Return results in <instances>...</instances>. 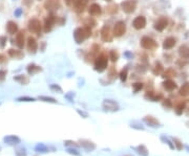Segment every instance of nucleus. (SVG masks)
<instances>
[{
	"instance_id": "2eb2a0df",
	"label": "nucleus",
	"mask_w": 189,
	"mask_h": 156,
	"mask_svg": "<svg viewBox=\"0 0 189 156\" xmlns=\"http://www.w3.org/2000/svg\"><path fill=\"white\" fill-rule=\"evenodd\" d=\"M7 30L9 34L15 35L17 32H18V26H17V24L14 22V21H9L7 24Z\"/></svg>"
},
{
	"instance_id": "de8ad7c7",
	"label": "nucleus",
	"mask_w": 189,
	"mask_h": 156,
	"mask_svg": "<svg viewBox=\"0 0 189 156\" xmlns=\"http://www.w3.org/2000/svg\"><path fill=\"white\" fill-rule=\"evenodd\" d=\"M106 1H111V0H106Z\"/></svg>"
},
{
	"instance_id": "7ed1b4c3",
	"label": "nucleus",
	"mask_w": 189,
	"mask_h": 156,
	"mask_svg": "<svg viewBox=\"0 0 189 156\" xmlns=\"http://www.w3.org/2000/svg\"><path fill=\"white\" fill-rule=\"evenodd\" d=\"M121 7L126 14H132L137 7V1L136 0H124L121 3Z\"/></svg>"
},
{
	"instance_id": "412c9836",
	"label": "nucleus",
	"mask_w": 189,
	"mask_h": 156,
	"mask_svg": "<svg viewBox=\"0 0 189 156\" xmlns=\"http://www.w3.org/2000/svg\"><path fill=\"white\" fill-rule=\"evenodd\" d=\"M134 150L139 154V155H141V156H148V151H147V149H146L145 146L140 145V146H138V147H134Z\"/></svg>"
},
{
	"instance_id": "2f4dec72",
	"label": "nucleus",
	"mask_w": 189,
	"mask_h": 156,
	"mask_svg": "<svg viewBox=\"0 0 189 156\" xmlns=\"http://www.w3.org/2000/svg\"><path fill=\"white\" fill-rule=\"evenodd\" d=\"M16 81H18V82H20L21 84H25V83H28V80L26 78H24L23 76H19V77H16V78H14Z\"/></svg>"
},
{
	"instance_id": "f03ea898",
	"label": "nucleus",
	"mask_w": 189,
	"mask_h": 156,
	"mask_svg": "<svg viewBox=\"0 0 189 156\" xmlns=\"http://www.w3.org/2000/svg\"><path fill=\"white\" fill-rule=\"evenodd\" d=\"M107 57L105 55H101L100 57L97 58L96 62H94V69L99 72H102L106 69L107 67Z\"/></svg>"
},
{
	"instance_id": "9d476101",
	"label": "nucleus",
	"mask_w": 189,
	"mask_h": 156,
	"mask_svg": "<svg viewBox=\"0 0 189 156\" xmlns=\"http://www.w3.org/2000/svg\"><path fill=\"white\" fill-rule=\"evenodd\" d=\"M3 142H4L5 144H7V145L14 146V145H17V144H19L21 140H20V138H19L18 136L9 135V136H7V137L3 138Z\"/></svg>"
},
{
	"instance_id": "c03bdc74",
	"label": "nucleus",
	"mask_w": 189,
	"mask_h": 156,
	"mask_svg": "<svg viewBox=\"0 0 189 156\" xmlns=\"http://www.w3.org/2000/svg\"><path fill=\"white\" fill-rule=\"evenodd\" d=\"M51 88L52 89H57V90H59V91H61V88L59 87V86H55V85H52L51 86Z\"/></svg>"
},
{
	"instance_id": "f3484780",
	"label": "nucleus",
	"mask_w": 189,
	"mask_h": 156,
	"mask_svg": "<svg viewBox=\"0 0 189 156\" xmlns=\"http://www.w3.org/2000/svg\"><path fill=\"white\" fill-rule=\"evenodd\" d=\"M80 145L82 148H84L85 150H87V151H92V150H94V148H96V145H94L92 142H89V140H80Z\"/></svg>"
},
{
	"instance_id": "f8f14e48",
	"label": "nucleus",
	"mask_w": 189,
	"mask_h": 156,
	"mask_svg": "<svg viewBox=\"0 0 189 156\" xmlns=\"http://www.w3.org/2000/svg\"><path fill=\"white\" fill-rule=\"evenodd\" d=\"M88 13L92 16H98V15L101 14V6L97 3H92L88 9Z\"/></svg>"
},
{
	"instance_id": "20e7f679",
	"label": "nucleus",
	"mask_w": 189,
	"mask_h": 156,
	"mask_svg": "<svg viewBox=\"0 0 189 156\" xmlns=\"http://www.w3.org/2000/svg\"><path fill=\"white\" fill-rule=\"evenodd\" d=\"M28 30L33 34H37L40 35L41 32V23L38 19L33 18L28 21Z\"/></svg>"
},
{
	"instance_id": "5701e85b",
	"label": "nucleus",
	"mask_w": 189,
	"mask_h": 156,
	"mask_svg": "<svg viewBox=\"0 0 189 156\" xmlns=\"http://www.w3.org/2000/svg\"><path fill=\"white\" fill-rule=\"evenodd\" d=\"M35 151L38 152V153H46V152H49V148L43 144H38L35 147Z\"/></svg>"
},
{
	"instance_id": "b1692460",
	"label": "nucleus",
	"mask_w": 189,
	"mask_h": 156,
	"mask_svg": "<svg viewBox=\"0 0 189 156\" xmlns=\"http://www.w3.org/2000/svg\"><path fill=\"white\" fill-rule=\"evenodd\" d=\"M180 94L183 97H186L189 94V83H185L184 85L181 87L180 89Z\"/></svg>"
},
{
	"instance_id": "6ab92c4d",
	"label": "nucleus",
	"mask_w": 189,
	"mask_h": 156,
	"mask_svg": "<svg viewBox=\"0 0 189 156\" xmlns=\"http://www.w3.org/2000/svg\"><path fill=\"white\" fill-rule=\"evenodd\" d=\"M174 45H175V39H174V38H172V37L166 38V39H165V41H164V43H163V47L165 49L172 48Z\"/></svg>"
},
{
	"instance_id": "e433bc0d",
	"label": "nucleus",
	"mask_w": 189,
	"mask_h": 156,
	"mask_svg": "<svg viewBox=\"0 0 189 156\" xmlns=\"http://www.w3.org/2000/svg\"><path fill=\"white\" fill-rule=\"evenodd\" d=\"M67 152H68L69 154H74V155H76V156H80V153H79L76 149H74V148H68V149H67Z\"/></svg>"
},
{
	"instance_id": "4468645a",
	"label": "nucleus",
	"mask_w": 189,
	"mask_h": 156,
	"mask_svg": "<svg viewBox=\"0 0 189 156\" xmlns=\"http://www.w3.org/2000/svg\"><path fill=\"white\" fill-rule=\"evenodd\" d=\"M87 4V0H75V7L78 13H82Z\"/></svg>"
},
{
	"instance_id": "f257e3e1",
	"label": "nucleus",
	"mask_w": 189,
	"mask_h": 156,
	"mask_svg": "<svg viewBox=\"0 0 189 156\" xmlns=\"http://www.w3.org/2000/svg\"><path fill=\"white\" fill-rule=\"evenodd\" d=\"M92 35V30L88 27H78L76 30L74 32V38L75 41L78 44L82 43L85 39H87L88 37H90Z\"/></svg>"
},
{
	"instance_id": "a211bd4d",
	"label": "nucleus",
	"mask_w": 189,
	"mask_h": 156,
	"mask_svg": "<svg viewBox=\"0 0 189 156\" xmlns=\"http://www.w3.org/2000/svg\"><path fill=\"white\" fill-rule=\"evenodd\" d=\"M144 122L146 123L147 125H149L150 127H159L160 123L157 118H155L153 116H146L144 118Z\"/></svg>"
},
{
	"instance_id": "a19ab883",
	"label": "nucleus",
	"mask_w": 189,
	"mask_h": 156,
	"mask_svg": "<svg viewBox=\"0 0 189 156\" xmlns=\"http://www.w3.org/2000/svg\"><path fill=\"white\" fill-rule=\"evenodd\" d=\"M163 105L166 106V107H171V103H170V101H169V100H165V101H164V103H163Z\"/></svg>"
},
{
	"instance_id": "4be33fe9",
	"label": "nucleus",
	"mask_w": 189,
	"mask_h": 156,
	"mask_svg": "<svg viewBox=\"0 0 189 156\" xmlns=\"http://www.w3.org/2000/svg\"><path fill=\"white\" fill-rule=\"evenodd\" d=\"M164 87L166 88L167 90H169V91H171V90H174L175 88H177V84H175L173 81L167 80L164 82Z\"/></svg>"
},
{
	"instance_id": "58836bf2",
	"label": "nucleus",
	"mask_w": 189,
	"mask_h": 156,
	"mask_svg": "<svg viewBox=\"0 0 189 156\" xmlns=\"http://www.w3.org/2000/svg\"><path fill=\"white\" fill-rule=\"evenodd\" d=\"M5 76H7V71H5V70H0V82H3Z\"/></svg>"
},
{
	"instance_id": "9b49d317",
	"label": "nucleus",
	"mask_w": 189,
	"mask_h": 156,
	"mask_svg": "<svg viewBox=\"0 0 189 156\" xmlns=\"http://www.w3.org/2000/svg\"><path fill=\"white\" fill-rule=\"evenodd\" d=\"M28 51H31V53H36V51H37L38 48V44H37V41H36V39L33 37H28Z\"/></svg>"
},
{
	"instance_id": "4c0bfd02",
	"label": "nucleus",
	"mask_w": 189,
	"mask_h": 156,
	"mask_svg": "<svg viewBox=\"0 0 189 156\" xmlns=\"http://www.w3.org/2000/svg\"><path fill=\"white\" fill-rule=\"evenodd\" d=\"M5 42H7V38L5 37H0V47L3 48L5 45Z\"/></svg>"
},
{
	"instance_id": "37998d69",
	"label": "nucleus",
	"mask_w": 189,
	"mask_h": 156,
	"mask_svg": "<svg viewBox=\"0 0 189 156\" xmlns=\"http://www.w3.org/2000/svg\"><path fill=\"white\" fill-rule=\"evenodd\" d=\"M162 139H163V140H165V142H167V144H168V145L170 146V148H171V149H173V148H174V147H173V145H171V142H169V140L167 139V138H165V137H162Z\"/></svg>"
},
{
	"instance_id": "c85d7f7f",
	"label": "nucleus",
	"mask_w": 189,
	"mask_h": 156,
	"mask_svg": "<svg viewBox=\"0 0 189 156\" xmlns=\"http://www.w3.org/2000/svg\"><path fill=\"white\" fill-rule=\"evenodd\" d=\"M163 71V67H162V65L160 64V63H157L155 66V69H153V72H155L156 74H160Z\"/></svg>"
},
{
	"instance_id": "a18cd8bd",
	"label": "nucleus",
	"mask_w": 189,
	"mask_h": 156,
	"mask_svg": "<svg viewBox=\"0 0 189 156\" xmlns=\"http://www.w3.org/2000/svg\"><path fill=\"white\" fill-rule=\"evenodd\" d=\"M78 113L79 114H81V115H84L85 117H87V113H84V112H81L80 110H78Z\"/></svg>"
},
{
	"instance_id": "aec40b11",
	"label": "nucleus",
	"mask_w": 189,
	"mask_h": 156,
	"mask_svg": "<svg viewBox=\"0 0 189 156\" xmlns=\"http://www.w3.org/2000/svg\"><path fill=\"white\" fill-rule=\"evenodd\" d=\"M16 43L19 48H23L24 46V34L23 32H19L16 36Z\"/></svg>"
},
{
	"instance_id": "c756f323",
	"label": "nucleus",
	"mask_w": 189,
	"mask_h": 156,
	"mask_svg": "<svg viewBox=\"0 0 189 156\" xmlns=\"http://www.w3.org/2000/svg\"><path fill=\"white\" fill-rule=\"evenodd\" d=\"M39 99L41 100V101L47 102V103H57V101H56L55 99H53V98H49V97H40Z\"/></svg>"
},
{
	"instance_id": "a878e982",
	"label": "nucleus",
	"mask_w": 189,
	"mask_h": 156,
	"mask_svg": "<svg viewBox=\"0 0 189 156\" xmlns=\"http://www.w3.org/2000/svg\"><path fill=\"white\" fill-rule=\"evenodd\" d=\"M179 53H180L181 57L189 58V47L188 46H182L180 48V51H179Z\"/></svg>"
},
{
	"instance_id": "ddd939ff",
	"label": "nucleus",
	"mask_w": 189,
	"mask_h": 156,
	"mask_svg": "<svg viewBox=\"0 0 189 156\" xmlns=\"http://www.w3.org/2000/svg\"><path fill=\"white\" fill-rule=\"evenodd\" d=\"M54 22H55V18H54V16L47 17V18L45 19V21H44V32H49V30H52V27H53Z\"/></svg>"
},
{
	"instance_id": "423d86ee",
	"label": "nucleus",
	"mask_w": 189,
	"mask_h": 156,
	"mask_svg": "<svg viewBox=\"0 0 189 156\" xmlns=\"http://www.w3.org/2000/svg\"><path fill=\"white\" fill-rule=\"evenodd\" d=\"M141 45L145 49H155L157 47V42L149 37H143L141 40Z\"/></svg>"
},
{
	"instance_id": "c9c22d12",
	"label": "nucleus",
	"mask_w": 189,
	"mask_h": 156,
	"mask_svg": "<svg viewBox=\"0 0 189 156\" xmlns=\"http://www.w3.org/2000/svg\"><path fill=\"white\" fill-rule=\"evenodd\" d=\"M184 108H185V105L184 104H180V105L177 107V114H182L183 111H184Z\"/></svg>"
},
{
	"instance_id": "0eeeda50",
	"label": "nucleus",
	"mask_w": 189,
	"mask_h": 156,
	"mask_svg": "<svg viewBox=\"0 0 189 156\" xmlns=\"http://www.w3.org/2000/svg\"><path fill=\"white\" fill-rule=\"evenodd\" d=\"M103 108L107 111L115 112V111L119 110V105L115 101H113V100H105L103 102Z\"/></svg>"
},
{
	"instance_id": "09e8293b",
	"label": "nucleus",
	"mask_w": 189,
	"mask_h": 156,
	"mask_svg": "<svg viewBox=\"0 0 189 156\" xmlns=\"http://www.w3.org/2000/svg\"><path fill=\"white\" fill-rule=\"evenodd\" d=\"M126 156H129V155H126Z\"/></svg>"
},
{
	"instance_id": "f704fd0d",
	"label": "nucleus",
	"mask_w": 189,
	"mask_h": 156,
	"mask_svg": "<svg viewBox=\"0 0 189 156\" xmlns=\"http://www.w3.org/2000/svg\"><path fill=\"white\" fill-rule=\"evenodd\" d=\"M142 88H143V84H142V83H134V92L140 91Z\"/></svg>"
},
{
	"instance_id": "7c9ffc66",
	"label": "nucleus",
	"mask_w": 189,
	"mask_h": 156,
	"mask_svg": "<svg viewBox=\"0 0 189 156\" xmlns=\"http://www.w3.org/2000/svg\"><path fill=\"white\" fill-rule=\"evenodd\" d=\"M18 102H35L34 98H28V97H22V98H18L17 99Z\"/></svg>"
},
{
	"instance_id": "dca6fc26",
	"label": "nucleus",
	"mask_w": 189,
	"mask_h": 156,
	"mask_svg": "<svg viewBox=\"0 0 189 156\" xmlns=\"http://www.w3.org/2000/svg\"><path fill=\"white\" fill-rule=\"evenodd\" d=\"M101 39L103 40L104 42L110 41L111 37H110V32H109V28L107 26H104L101 30Z\"/></svg>"
},
{
	"instance_id": "49530a36",
	"label": "nucleus",
	"mask_w": 189,
	"mask_h": 156,
	"mask_svg": "<svg viewBox=\"0 0 189 156\" xmlns=\"http://www.w3.org/2000/svg\"><path fill=\"white\" fill-rule=\"evenodd\" d=\"M71 2H72V0H65V3H66L67 5L71 4Z\"/></svg>"
},
{
	"instance_id": "393cba45",
	"label": "nucleus",
	"mask_w": 189,
	"mask_h": 156,
	"mask_svg": "<svg viewBox=\"0 0 189 156\" xmlns=\"http://www.w3.org/2000/svg\"><path fill=\"white\" fill-rule=\"evenodd\" d=\"M40 70H41V68L36 66V65H34V64L28 65V72L30 74H35L36 72H38V71H40Z\"/></svg>"
},
{
	"instance_id": "79ce46f5",
	"label": "nucleus",
	"mask_w": 189,
	"mask_h": 156,
	"mask_svg": "<svg viewBox=\"0 0 189 156\" xmlns=\"http://www.w3.org/2000/svg\"><path fill=\"white\" fill-rule=\"evenodd\" d=\"M174 142H175V144H177V145H178V149H182V148H183V146L182 145H181V144H180V140H179V139H177V138H174Z\"/></svg>"
},
{
	"instance_id": "cd10ccee",
	"label": "nucleus",
	"mask_w": 189,
	"mask_h": 156,
	"mask_svg": "<svg viewBox=\"0 0 189 156\" xmlns=\"http://www.w3.org/2000/svg\"><path fill=\"white\" fill-rule=\"evenodd\" d=\"M9 55L13 58H21L23 56L20 51H15V49H9Z\"/></svg>"
},
{
	"instance_id": "473e14b6",
	"label": "nucleus",
	"mask_w": 189,
	"mask_h": 156,
	"mask_svg": "<svg viewBox=\"0 0 189 156\" xmlns=\"http://www.w3.org/2000/svg\"><path fill=\"white\" fill-rule=\"evenodd\" d=\"M120 79H121V81H122V82H125V81H126V79H127V69L126 68L123 69V70L121 71Z\"/></svg>"
},
{
	"instance_id": "ea45409f",
	"label": "nucleus",
	"mask_w": 189,
	"mask_h": 156,
	"mask_svg": "<svg viewBox=\"0 0 189 156\" xmlns=\"http://www.w3.org/2000/svg\"><path fill=\"white\" fill-rule=\"evenodd\" d=\"M22 13H23L22 9H17L16 11H15V16H16V17H20L21 15H22Z\"/></svg>"
},
{
	"instance_id": "6e6552de",
	"label": "nucleus",
	"mask_w": 189,
	"mask_h": 156,
	"mask_svg": "<svg viewBox=\"0 0 189 156\" xmlns=\"http://www.w3.org/2000/svg\"><path fill=\"white\" fill-rule=\"evenodd\" d=\"M132 24H134V27L136 28V30H142V28H144L146 25L145 17H143V16L137 17V18L134 20V23H132Z\"/></svg>"
},
{
	"instance_id": "1a4fd4ad",
	"label": "nucleus",
	"mask_w": 189,
	"mask_h": 156,
	"mask_svg": "<svg viewBox=\"0 0 189 156\" xmlns=\"http://www.w3.org/2000/svg\"><path fill=\"white\" fill-rule=\"evenodd\" d=\"M167 24H168V21H167V19L165 18V17H161V18H160L159 20L156 22L155 28L157 30H159V32H162V30H163L164 28L167 26Z\"/></svg>"
},
{
	"instance_id": "72a5a7b5",
	"label": "nucleus",
	"mask_w": 189,
	"mask_h": 156,
	"mask_svg": "<svg viewBox=\"0 0 189 156\" xmlns=\"http://www.w3.org/2000/svg\"><path fill=\"white\" fill-rule=\"evenodd\" d=\"M109 58H110V60L113 62H116L118 60V53H116L115 51H111L110 53H109Z\"/></svg>"
},
{
	"instance_id": "bb28decb",
	"label": "nucleus",
	"mask_w": 189,
	"mask_h": 156,
	"mask_svg": "<svg viewBox=\"0 0 189 156\" xmlns=\"http://www.w3.org/2000/svg\"><path fill=\"white\" fill-rule=\"evenodd\" d=\"M58 4V0H49V2L45 3V7L47 9H56Z\"/></svg>"
},
{
	"instance_id": "39448f33",
	"label": "nucleus",
	"mask_w": 189,
	"mask_h": 156,
	"mask_svg": "<svg viewBox=\"0 0 189 156\" xmlns=\"http://www.w3.org/2000/svg\"><path fill=\"white\" fill-rule=\"evenodd\" d=\"M126 32V25L123 21H118L113 26V36L115 37H121Z\"/></svg>"
}]
</instances>
